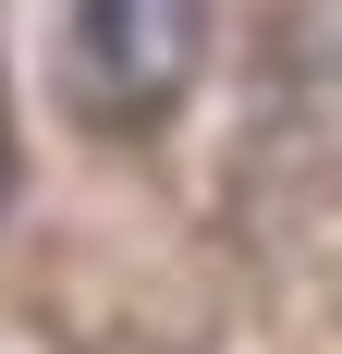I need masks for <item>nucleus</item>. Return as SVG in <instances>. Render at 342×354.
Returning <instances> with one entry per match:
<instances>
[{
  "label": "nucleus",
  "instance_id": "nucleus-1",
  "mask_svg": "<svg viewBox=\"0 0 342 354\" xmlns=\"http://www.w3.org/2000/svg\"><path fill=\"white\" fill-rule=\"evenodd\" d=\"M208 62V0H62V86L86 122H159Z\"/></svg>",
  "mask_w": 342,
  "mask_h": 354
},
{
  "label": "nucleus",
  "instance_id": "nucleus-2",
  "mask_svg": "<svg viewBox=\"0 0 342 354\" xmlns=\"http://www.w3.org/2000/svg\"><path fill=\"white\" fill-rule=\"evenodd\" d=\"M0 196H12V135H0Z\"/></svg>",
  "mask_w": 342,
  "mask_h": 354
}]
</instances>
